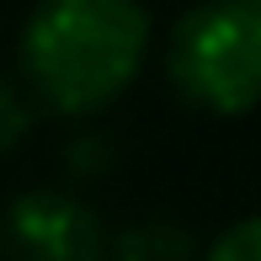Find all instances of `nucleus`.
I'll return each instance as SVG.
<instances>
[{"label":"nucleus","instance_id":"f257e3e1","mask_svg":"<svg viewBox=\"0 0 261 261\" xmlns=\"http://www.w3.org/2000/svg\"><path fill=\"white\" fill-rule=\"evenodd\" d=\"M149 54L139 0H38L21 27V75L32 96L64 117L123 96Z\"/></svg>","mask_w":261,"mask_h":261},{"label":"nucleus","instance_id":"f03ea898","mask_svg":"<svg viewBox=\"0 0 261 261\" xmlns=\"http://www.w3.org/2000/svg\"><path fill=\"white\" fill-rule=\"evenodd\" d=\"M171 86L203 112L240 117L261 86V6L256 0H203L171 32Z\"/></svg>","mask_w":261,"mask_h":261},{"label":"nucleus","instance_id":"7ed1b4c3","mask_svg":"<svg viewBox=\"0 0 261 261\" xmlns=\"http://www.w3.org/2000/svg\"><path fill=\"white\" fill-rule=\"evenodd\" d=\"M6 261H107V229L80 197L32 187L0 219Z\"/></svg>","mask_w":261,"mask_h":261},{"label":"nucleus","instance_id":"20e7f679","mask_svg":"<svg viewBox=\"0 0 261 261\" xmlns=\"http://www.w3.org/2000/svg\"><path fill=\"white\" fill-rule=\"evenodd\" d=\"M107 261H197V245L181 224L171 219H144L107 240Z\"/></svg>","mask_w":261,"mask_h":261},{"label":"nucleus","instance_id":"39448f33","mask_svg":"<svg viewBox=\"0 0 261 261\" xmlns=\"http://www.w3.org/2000/svg\"><path fill=\"white\" fill-rule=\"evenodd\" d=\"M27 128H32V101L21 96V86L0 69V155L16 149L21 139H27Z\"/></svg>","mask_w":261,"mask_h":261},{"label":"nucleus","instance_id":"423d86ee","mask_svg":"<svg viewBox=\"0 0 261 261\" xmlns=\"http://www.w3.org/2000/svg\"><path fill=\"white\" fill-rule=\"evenodd\" d=\"M203 261H261V224L251 219V213H245V219H234L229 229L208 245Z\"/></svg>","mask_w":261,"mask_h":261}]
</instances>
